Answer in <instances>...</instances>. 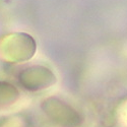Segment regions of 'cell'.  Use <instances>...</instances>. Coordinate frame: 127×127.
<instances>
[{"instance_id":"cell-1","label":"cell","mask_w":127,"mask_h":127,"mask_svg":"<svg viewBox=\"0 0 127 127\" xmlns=\"http://www.w3.org/2000/svg\"><path fill=\"white\" fill-rule=\"evenodd\" d=\"M46 103V113H48L53 120L63 127H77L80 124V116L71 107L63 102L52 99Z\"/></svg>"}]
</instances>
